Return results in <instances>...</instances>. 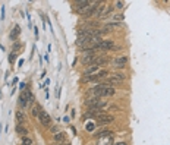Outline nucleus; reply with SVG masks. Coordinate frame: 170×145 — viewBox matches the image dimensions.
I'll return each instance as SVG.
<instances>
[{"instance_id":"obj_12","label":"nucleus","mask_w":170,"mask_h":145,"mask_svg":"<svg viewBox=\"0 0 170 145\" xmlns=\"http://www.w3.org/2000/svg\"><path fill=\"white\" fill-rule=\"evenodd\" d=\"M110 78L116 79L118 82H120V84H122V82H123L125 79H126V73H123V72H116V73H113V75H111Z\"/></svg>"},{"instance_id":"obj_13","label":"nucleus","mask_w":170,"mask_h":145,"mask_svg":"<svg viewBox=\"0 0 170 145\" xmlns=\"http://www.w3.org/2000/svg\"><path fill=\"white\" fill-rule=\"evenodd\" d=\"M15 117H16L18 125H24L25 123V114H24V112H15Z\"/></svg>"},{"instance_id":"obj_4","label":"nucleus","mask_w":170,"mask_h":145,"mask_svg":"<svg viewBox=\"0 0 170 145\" xmlns=\"http://www.w3.org/2000/svg\"><path fill=\"white\" fill-rule=\"evenodd\" d=\"M38 120H40V123L44 126V128H50L52 126V117H50V114L47 112H41V114L38 116Z\"/></svg>"},{"instance_id":"obj_28","label":"nucleus","mask_w":170,"mask_h":145,"mask_svg":"<svg viewBox=\"0 0 170 145\" xmlns=\"http://www.w3.org/2000/svg\"><path fill=\"white\" fill-rule=\"evenodd\" d=\"M2 19H5V6L2 7Z\"/></svg>"},{"instance_id":"obj_9","label":"nucleus","mask_w":170,"mask_h":145,"mask_svg":"<svg viewBox=\"0 0 170 145\" xmlns=\"http://www.w3.org/2000/svg\"><path fill=\"white\" fill-rule=\"evenodd\" d=\"M109 62H110V59H109L107 56H97V57H95V62H94V65L101 66V65H104V63H109Z\"/></svg>"},{"instance_id":"obj_2","label":"nucleus","mask_w":170,"mask_h":145,"mask_svg":"<svg viewBox=\"0 0 170 145\" xmlns=\"http://www.w3.org/2000/svg\"><path fill=\"white\" fill-rule=\"evenodd\" d=\"M114 122V117L111 114H106V113H100L95 116V125L100 126H106V125H110Z\"/></svg>"},{"instance_id":"obj_5","label":"nucleus","mask_w":170,"mask_h":145,"mask_svg":"<svg viewBox=\"0 0 170 145\" xmlns=\"http://www.w3.org/2000/svg\"><path fill=\"white\" fill-rule=\"evenodd\" d=\"M114 47V41L113 40H101L100 46L97 47V52H106V50H111Z\"/></svg>"},{"instance_id":"obj_25","label":"nucleus","mask_w":170,"mask_h":145,"mask_svg":"<svg viewBox=\"0 0 170 145\" xmlns=\"http://www.w3.org/2000/svg\"><path fill=\"white\" fill-rule=\"evenodd\" d=\"M94 126H95V123H94V125H88V126H87V131H90V132H91L92 129H94Z\"/></svg>"},{"instance_id":"obj_16","label":"nucleus","mask_w":170,"mask_h":145,"mask_svg":"<svg viewBox=\"0 0 170 145\" xmlns=\"http://www.w3.org/2000/svg\"><path fill=\"white\" fill-rule=\"evenodd\" d=\"M95 76H97V81H100V79H104L106 76H109V71H107V69H100V72H98Z\"/></svg>"},{"instance_id":"obj_31","label":"nucleus","mask_w":170,"mask_h":145,"mask_svg":"<svg viewBox=\"0 0 170 145\" xmlns=\"http://www.w3.org/2000/svg\"><path fill=\"white\" fill-rule=\"evenodd\" d=\"M56 145H62V144H56Z\"/></svg>"},{"instance_id":"obj_29","label":"nucleus","mask_w":170,"mask_h":145,"mask_svg":"<svg viewBox=\"0 0 170 145\" xmlns=\"http://www.w3.org/2000/svg\"><path fill=\"white\" fill-rule=\"evenodd\" d=\"M113 145H126V142H116V144H113Z\"/></svg>"},{"instance_id":"obj_6","label":"nucleus","mask_w":170,"mask_h":145,"mask_svg":"<svg viewBox=\"0 0 170 145\" xmlns=\"http://www.w3.org/2000/svg\"><path fill=\"white\" fill-rule=\"evenodd\" d=\"M128 62H129L128 56H119V57H116V59L113 60V66L116 69H123L125 66L128 65Z\"/></svg>"},{"instance_id":"obj_8","label":"nucleus","mask_w":170,"mask_h":145,"mask_svg":"<svg viewBox=\"0 0 170 145\" xmlns=\"http://www.w3.org/2000/svg\"><path fill=\"white\" fill-rule=\"evenodd\" d=\"M98 72H100V66L92 65V66H88V67L85 69L82 76H92V75H97Z\"/></svg>"},{"instance_id":"obj_15","label":"nucleus","mask_w":170,"mask_h":145,"mask_svg":"<svg viewBox=\"0 0 170 145\" xmlns=\"http://www.w3.org/2000/svg\"><path fill=\"white\" fill-rule=\"evenodd\" d=\"M41 112H43V107H41L40 104H35L33 107V110H31V113H33L34 117H38L40 114H41Z\"/></svg>"},{"instance_id":"obj_14","label":"nucleus","mask_w":170,"mask_h":145,"mask_svg":"<svg viewBox=\"0 0 170 145\" xmlns=\"http://www.w3.org/2000/svg\"><path fill=\"white\" fill-rule=\"evenodd\" d=\"M15 131H16L18 135H22V136H26V135H28V129H26L24 125H18L15 128Z\"/></svg>"},{"instance_id":"obj_1","label":"nucleus","mask_w":170,"mask_h":145,"mask_svg":"<svg viewBox=\"0 0 170 145\" xmlns=\"http://www.w3.org/2000/svg\"><path fill=\"white\" fill-rule=\"evenodd\" d=\"M34 94L29 90H26V91H22V94H21L19 97V105L22 107V109H26V107H29L31 104H34Z\"/></svg>"},{"instance_id":"obj_18","label":"nucleus","mask_w":170,"mask_h":145,"mask_svg":"<svg viewBox=\"0 0 170 145\" xmlns=\"http://www.w3.org/2000/svg\"><path fill=\"white\" fill-rule=\"evenodd\" d=\"M19 34H21V29H19V26H18V25H16V26H15V28H13V31H12V32H10V38H18V35H19Z\"/></svg>"},{"instance_id":"obj_26","label":"nucleus","mask_w":170,"mask_h":145,"mask_svg":"<svg viewBox=\"0 0 170 145\" xmlns=\"http://www.w3.org/2000/svg\"><path fill=\"white\" fill-rule=\"evenodd\" d=\"M50 131H52L53 133H57V126H53V128L50 129Z\"/></svg>"},{"instance_id":"obj_22","label":"nucleus","mask_w":170,"mask_h":145,"mask_svg":"<svg viewBox=\"0 0 170 145\" xmlns=\"http://www.w3.org/2000/svg\"><path fill=\"white\" fill-rule=\"evenodd\" d=\"M12 48H13V53H16V52H18V50L21 48V43H16V44H13Z\"/></svg>"},{"instance_id":"obj_19","label":"nucleus","mask_w":170,"mask_h":145,"mask_svg":"<svg viewBox=\"0 0 170 145\" xmlns=\"http://www.w3.org/2000/svg\"><path fill=\"white\" fill-rule=\"evenodd\" d=\"M34 144V141L28 135L26 136H22V145H33Z\"/></svg>"},{"instance_id":"obj_27","label":"nucleus","mask_w":170,"mask_h":145,"mask_svg":"<svg viewBox=\"0 0 170 145\" xmlns=\"http://www.w3.org/2000/svg\"><path fill=\"white\" fill-rule=\"evenodd\" d=\"M19 88H21V90H22V91H25V84H24V82H21Z\"/></svg>"},{"instance_id":"obj_30","label":"nucleus","mask_w":170,"mask_h":145,"mask_svg":"<svg viewBox=\"0 0 170 145\" xmlns=\"http://www.w3.org/2000/svg\"><path fill=\"white\" fill-rule=\"evenodd\" d=\"M65 145H71V144H69V142H68V144H65Z\"/></svg>"},{"instance_id":"obj_21","label":"nucleus","mask_w":170,"mask_h":145,"mask_svg":"<svg viewBox=\"0 0 170 145\" xmlns=\"http://www.w3.org/2000/svg\"><path fill=\"white\" fill-rule=\"evenodd\" d=\"M15 59H16V53H10V54H9V62H10V63H13V62H15Z\"/></svg>"},{"instance_id":"obj_7","label":"nucleus","mask_w":170,"mask_h":145,"mask_svg":"<svg viewBox=\"0 0 170 145\" xmlns=\"http://www.w3.org/2000/svg\"><path fill=\"white\" fill-rule=\"evenodd\" d=\"M106 85H107V84H98V85H95L91 90V94L94 95V97H98V98H101V94H103V91H104Z\"/></svg>"},{"instance_id":"obj_3","label":"nucleus","mask_w":170,"mask_h":145,"mask_svg":"<svg viewBox=\"0 0 170 145\" xmlns=\"http://www.w3.org/2000/svg\"><path fill=\"white\" fill-rule=\"evenodd\" d=\"M91 6V2H88V0H78V2H73V7H75V10L81 15H84L87 10H88V7Z\"/></svg>"},{"instance_id":"obj_11","label":"nucleus","mask_w":170,"mask_h":145,"mask_svg":"<svg viewBox=\"0 0 170 145\" xmlns=\"http://www.w3.org/2000/svg\"><path fill=\"white\" fill-rule=\"evenodd\" d=\"M111 95H114V88L107 84L104 88V91H103V94H101V97H111Z\"/></svg>"},{"instance_id":"obj_17","label":"nucleus","mask_w":170,"mask_h":145,"mask_svg":"<svg viewBox=\"0 0 170 145\" xmlns=\"http://www.w3.org/2000/svg\"><path fill=\"white\" fill-rule=\"evenodd\" d=\"M113 13V6H107L106 7V10L103 12V15H101V19H106L109 15H111Z\"/></svg>"},{"instance_id":"obj_10","label":"nucleus","mask_w":170,"mask_h":145,"mask_svg":"<svg viewBox=\"0 0 170 145\" xmlns=\"http://www.w3.org/2000/svg\"><path fill=\"white\" fill-rule=\"evenodd\" d=\"M53 139H54V142H56V144H62V142L66 139V135L63 133V132H57V133H54V135H53Z\"/></svg>"},{"instance_id":"obj_24","label":"nucleus","mask_w":170,"mask_h":145,"mask_svg":"<svg viewBox=\"0 0 170 145\" xmlns=\"http://www.w3.org/2000/svg\"><path fill=\"white\" fill-rule=\"evenodd\" d=\"M56 97H57V98L60 97V86H57V88H56Z\"/></svg>"},{"instance_id":"obj_20","label":"nucleus","mask_w":170,"mask_h":145,"mask_svg":"<svg viewBox=\"0 0 170 145\" xmlns=\"http://www.w3.org/2000/svg\"><path fill=\"white\" fill-rule=\"evenodd\" d=\"M111 19L113 21H123V15H122V13H116V15H113V16H111Z\"/></svg>"},{"instance_id":"obj_23","label":"nucleus","mask_w":170,"mask_h":145,"mask_svg":"<svg viewBox=\"0 0 170 145\" xmlns=\"http://www.w3.org/2000/svg\"><path fill=\"white\" fill-rule=\"evenodd\" d=\"M123 6H125L123 2H116V7H118V9H123Z\"/></svg>"}]
</instances>
